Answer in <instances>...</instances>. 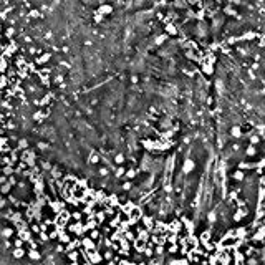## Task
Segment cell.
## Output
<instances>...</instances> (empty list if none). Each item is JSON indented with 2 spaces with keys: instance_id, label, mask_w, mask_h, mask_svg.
I'll return each instance as SVG.
<instances>
[{
  "instance_id": "6da1fadb",
  "label": "cell",
  "mask_w": 265,
  "mask_h": 265,
  "mask_svg": "<svg viewBox=\"0 0 265 265\" xmlns=\"http://www.w3.org/2000/svg\"><path fill=\"white\" fill-rule=\"evenodd\" d=\"M237 242H238V238L235 237V234H232V235L225 237L224 240L220 242V245H222V247H235Z\"/></svg>"
},
{
  "instance_id": "7a4b0ae2",
  "label": "cell",
  "mask_w": 265,
  "mask_h": 265,
  "mask_svg": "<svg viewBox=\"0 0 265 265\" xmlns=\"http://www.w3.org/2000/svg\"><path fill=\"white\" fill-rule=\"evenodd\" d=\"M129 217H131V222H136L139 217H141V209L139 207H132L129 210Z\"/></svg>"
},
{
  "instance_id": "3957f363",
  "label": "cell",
  "mask_w": 265,
  "mask_h": 265,
  "mask_svg": "<svg viewBox=\"0 0 265 265\" xmlns=\"http://www.w3.org/2000/svg\"><path fill=\"white\" fill-rule=\"evenodd\" d=\"M22 255H23V250H22V249H17V250H15V257H22Z\"/></svg>"
}]
</instances>
